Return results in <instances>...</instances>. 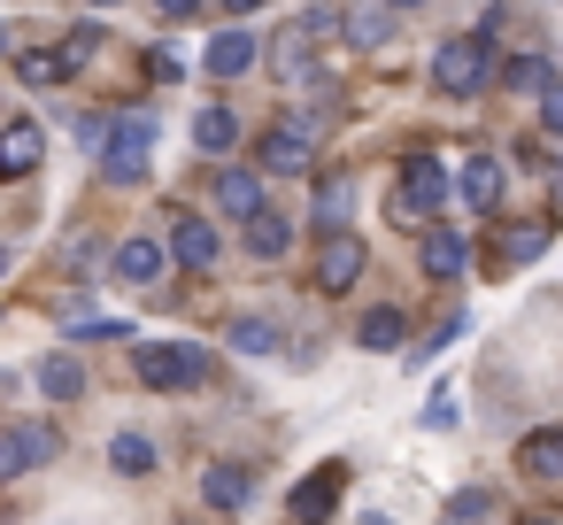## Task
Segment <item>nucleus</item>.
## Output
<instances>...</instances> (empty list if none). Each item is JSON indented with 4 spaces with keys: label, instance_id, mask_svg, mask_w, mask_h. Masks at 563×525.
Masks as SVG:
<instances>
[{
    "label": "nucleus",
    "instance_id": "c9c22d12",
    "mask_svg": "<svg viewBox=\"0 0 563 525\" xmlns=\"http://www.w3.org/2000/svg\"><path fill=\"white\" fill-rule=\"evenodd\" d=\"M93 255H101V240H86V232H78V240H70V271L86 278V271H93Z\"/></svg>",
    "mask_w": 563,
    "mask_h": 525
},
{
    "label": "nucleus",
    "instance_id": "473e14b6",
    "mask_svg": "<svg viewBox=\"0 0 563 525\" xmlns=\"http://www.w3.org/2000/svg\"><path fill=\"white\" fill-rule=\"evenodd\" d=\"M55 55H63V70H78V63H93V55H101V32H70Z\"/></svg>",
    "mask_w": 563,
    "mask_h": 525
},
{
    "label": "nucleus",
    "instance_id": "9d476101",
    "mask_svg": "<svg viewBox=\"0 0 563 525\" xmlns=\"http://www.w3.org/2000/svg\"><path fill=\"white\" fill-rule=\"evenodd\" d=\"M163 271H170V248L163 240H147V232H132V240H117V278L124 286H163Z\"/></svg>",
    "mask_w": 563,
    "mask_h": 525
},
{
    "label": "nucleus",
    "instance_id": "423d86ee",
    "mask_svg": "<svg viewBox=\"0 0 563 525\" xmlns=\"http://www.w3.org/2000/svg\"><path fill=\"white\" fill-rule=\"evenodd\" d=\"M55 448H63V433H55V425H40V417L9 425V433H0V479H16V471H40V463H55Z\"/></svg>",
    "mask_w": 563,
    "mask_h": 525
},
{
    "label": "nucleus",
    "instance_id": "aec40b11",
    "mask_svg": "<svg viewBox=\"0 0 563 525\" xmlns=\"http://www.w3.org/2000/svg\"><path fill=\"white\" fill-rule=\"evenodd\" d=\"M355 348H371V356H386V348H409V309H371L363 325H355Z\"/></svg>",
    "mask_w": 563,
    "mask_h": 525
},
{
    "label": "nucleus",
    "instance_id": "7ed1b4c3",
    "mask_svg": "<svg viewBox=\"0 0 563 525\" xmlns=\"http://www.w3.org/2000/svg\"><path fill=\"white\" fill-rule=\"evenodd\" d=\"M494 70H501V55H494V40H478V32L432 47V86H440L448 101H478V94L494 86Z\"/></svg>",
    "mask_w": 563,
    "mask_h": 525
},
{
    "label": "nucleus",
    "instance_id": "f704fd0d",
    "mask_svg": "<svg viewBox=\"0 0 563 525\" xmlns=\"http://www.w3.org/2000/svg\"><path fill=\"white\" fill-rule=\"evenodd\" d=\"M147 78H163V86H170V78H186V63H178L170 47H155V55H147Z\"/></svg>",
    "mask_w": 563,
    "mask_h": 525
},
{
    "label": "nucleus",
    "instance_id": "f3484780",
    "mask_svg": "<svg viewBox=\"0 0 563 525\" xmlns=\"http://www.w3.org/2000/svg\"><path fill=\"white\" fill-rule=\"evenodd\" d=\"M201 70H209V78H247V70H255V32H217V40L201 47Z\"/></svg>",
    "mask_w": 563,
    "mask_h": 525
},
{
    "label": "nucleus",
    "instance_id": "4be33fe9",
    "mask_svg": "<svg viewBox=\"0 0 563 525\" xmlns=\"http://www.w3.org/2000/svg\"><path fill=\"white\" fill-rule=\"evenodd\" d=\"M217 209L224 217H255L263 209V171H217Z\"/></svg>",
    "mask_w": 563,
    "mask_h": 525
},
{
    "label": "nucleus",
    "instance_id": "f8f14e48",
    "mask_svg": "<svg viewBox=\"0 0 563 525\" xmlns=\"http://www.w3.org/2000/svg\"><path fill=\"white\" fill-rule=\"evenodd\" d=\"M517 471H525L532 486H563V425L525 433V440H517Z\"/></svg>",
    "mask_w": 563,
    "mask_h": 525
},
{
    "label": "nucleus",
    "instance_id": "b1692460",
    "mask_svg": "<svg viewBox=\"0 0 563 525\" xmlns=\"http://www.w3.org/2000/svg\"><path fill=\"white\" fill-rule=\"evenodd\" d=\"M109 463H117L124 479H147V471H155V440H147V433H109Z\"/></svg>",
    "mask_w": 563,
    "mask_h": 525
},
{
    "label": "nucleus",
    "instance_id": "ddd939ff",
    "mask_svg": "<svg viewBox=\"0 0 563 525\" xmlns=\"http://www.w3.org/2000/svg\"><path fill=\"white\" fill-rule=\"evenodd\" d=\"M217 248H224V240H217V225H209V217H194V209H186V217H170V263L209 271V263H217Z\"/></svg>",
    "mask_w": 563,
    "mask_h": 525
},
{
    "label": "nucleus",
    "instance_id": "f03ea898",
    "mask_svg": "<svg viewBox=\"0 0 563 525\" xmlns=\"http://www.w3.org/2000/svg\"><path fill=\"white\" fill-rule=\"evenodd\" d=\"M132 379L155 394H186V386L217 379V356L201 340H132Z\"/></svg>",
    "mask_w": 563,
    "mask_h": 525
},
{
    "label": "nucleus",
    "instance_id": "6e6552de",
    "mask_svg": "<svg viewBox=\"0 0 563 525\" xmlns=\"http://www.w3.org/2000/svg\"><path fill=\"white\" fill-rule=\"evenodd\" d=\"M363 263H371V255H363V240H355L347 225L324 232V248H317V294H347V286L363 278Z\"/></svg>",
    "mask_w": 563,
    "mask_h": 525
},
{
    "label": "nucleus",
    "instance_id": "79ce46f5",
    "mask_svg": "<svg viewBox=\"0 0 563 525\" xmlns=\"http://www.w3.org/2000/svg\"><path fill=\"white\" fill-rule=\"evenodd\" d=\"M0 271H9V255H0Z\"/></svg>",
    "mask_w": 563,
    "mask_h": 525
},
{
    "label": "nucleus",
    "instance_id": "5701e85b",
    "mask_svg": "<svg viewBox=\"0 0 563 525\" xmlns=\"http://www.w3.org/2000/svg\"><path fill=\"white\" fill-rule=\"evenodd\" d=\"M417 263H424V278H463V263H471V248H463V232H424V248H417Z\"/></svg>",
    "mask_w": 563,
    "mask_h": 525
},
{
    "label": "nucleus",
    "instance_id": "9b49d317",
    "mask_svg": "<svg viewBox=\"0 0 563 525\" xmlns=\"http://www.w3.org/2000/svg\"><path fill=\"white\" fill-rule=\"evenodd\" d=\"M40 163H47V132H40L32 117L0 124V178H32Z\"/></svg>",
    "mask_w": 563,
    "mask_h": 525
},
{
    "label": "nucleus",
    "instance_id": "ea45409f",
    "mask_svg": "<svg viewBox=\"0 0 563 525\" xmlns=\"http://www.w3.org/2000/svg\"><path fill=\"white\" fill-rule=\"evenodd\" d=\"M86 9H117V0H86Z\"/></svg>",
    "mask_w": 563,
    "mask_h": 525
},
{
    "label": "nucleus",
    "instance_id": "72a5a7b5",
    "mask_svg": "<svg viewBox=\"0 0 563 525\" xmlns=\"http://www.w3.org/2000/svg\"><path fill=\"white\" fill-rule=\"evenodd\" d=\"M101 140H109V117H93V109H86V117H78V147H86V155H101Z\"/></svg>",
    "mask_w": 563,
    "mask_h": 525
},
{
    "label": "nucleus",
    "instance_id": "bb28decb",
    "mask_svg": "<svg viewBox=\"0 0 563 525\" xmlns=\"http://www.w3.org/2000/svg\"><path fill=\"white\" fill-rule=\"evenodd\" d=\"M540 248H548V217H525V225L501 232V255H509V263H532Z\"/></svg>",
    "mask_w": 563,
    "mask_h": 525
},
{
    "label": "nucleus",
    "instance_id": "f257e3e1",
    "mask_svg": "<svg viewBox=\"0 0 563 525\" xmlns=\"http://www.w3.org/2000/svg\"><path fill=\"white\" fill-rule=\"evenodd\" d=\"M340 40V9H309V17H294V24H278L271 40H255V63L278 78V86H301V78H317L324 63V47Z\"/></svg>",
    "mask_w": 563,
    "mask_h": 525
},
{
    "label": "nucleus",
    "instance_id": "e433bc0d",
    "mask_svg": "<svg viewBox=\"0 0 563 525\" xmlns=\"http://www.w3.org/2000/svg\"><path fill=\"white\" fill-rule=\"evenodd\" d=\"M209 0H155V17H170V24H186V17H201Z\"/></svg>",
    "mask_w": 563,
    "mask_h": 525
},
{
    "label": "nucleus",
    "instance_id": "7c9ffc66",
    "mask_svg": "<svg viewBox=\"0 0 563 525\" xmlns=\"http://www.w3.org/2000/svg\"><path fill=\"white\" fill-rule=\"evenodd\" d=\"M486 510H494V494H486V486H463V494H448V517H455V525H478Z\"/></svg>",
    "mask_w": 563,
    "mask_h": 525
},
{
    "label": "nucleus",
    "instance_id": "4c0bfd02",
    "mask_svg": "<svg viewBox=\"0 0 563 525\" xmlns=\"http://www.w3.org/2000/svg\"><path fill=\"white\" fill-rule=\"evenodd\" d=\"M209 9H224V17H255L263 0H209Z\"/></svg>",
    "mask_w": 563,
    "mask_h": 525
},
{
    "label": "nucleus",
    "instance_id": "2eb2a0df",
    "mask_svg": "<svg viewBox=\"0 0 563 525\" xmlns=\"http://www.w3.org/2000/svg\"><path fill=\"white\" fill-rule=\"evenodd\" d=\"M340 40L355 55H378L394 40V9H378V0H363V9H340Z\"/></svg>",
    "mask_w": 563,
    "mask_h": 525
},
{
    "label": "nucleus",
    "instance_id": "39448f33",
    "mask_svg": "<svg viewBox=\"0 0 563 525\" xmlns=\"http://www.w3.org/2000/svg\"><path fill=\"white\" fill-rule=\"evenodd\" d=\"M147 163H155V117H147V109H140V117H117L109 140H101V171H109L117 186H132Z\"/></svg>",
    "mask_w": 563,
    "mask_h": 525
},
{
    "label": "nucleus",
    "instance_id": "c756f323",
    "mask_svg": "<svg viewBox=\"0 0 563 525\" xmlns=\"http://www.w3.org/2000/svg\"><path fill=\"white\" fill-rule=\"evenodd\" d=\"M63 325H70V340H124V317H101V309H78Z\"/></svg>",
    "mask_w": 563,
    "mask_h": 525
},
{
    "label": "nucleus",
    "instance_id": "a878e982",
    "mask_svg": "<svg viewBox=\"0 0 563 525\" xmlns=\"http://www.w3.org/2000/svg\"><path fill=\"white\" fill-rule=\"evenodd\" d=\"M494 78H501V86H509V94H525V101H540V94H548V78H555V70H548V63H540V55H517V63H501V70H494Z\"/></svg>",
    "mask_w": 563,
    "mask_h": 525
},
{
    "label": "nucleus",
    "instance_id": "4468645a",
    "mask_svg": "<svg viewBox=\"0 0 563 525\" xmlns=\"http://www.w3.org/2000/svg\"><path fill=\"white\" fill-rule=\"evenodd\" d=\"M32 386H40L47 402H78V394H86V363H78L70 348H47V356L32 363Z\"/></svg>",
    "mask_w": 563,
    "mask_h": 525
},
{
    "label": "nucleus",
    "instance_id": "1a4fd4ad",
    "mask_svg": "<svg viewBox=\"0 0 563 525\" xmlns=\"http://www.w3.org/2000/svg\"><path fill=\"white\" fill-rule=\"evenodd\" d=\"M340 494H347V463H324V471H309V479L294 486V525H324V517L340 510Z\"/></svg>",
    "mask_w": 563,
    "mask_h": 525
},
{
    "label": "nucleus",
    "instance_id": "20e7f679",
    "mask_svg": "<svg viewBox=\"0 0 563 525\" xmlns=\"http://www.w3.org/2000/svg\"><path fill=\"white\" fill-rule=\"evenodd\" d=\"M448 194H455V186H448V163H440V155H409V163H401V186H394V217H401V225H424V217L448 209Z\"/></svg>",
    "mask_w": 563,
    "mask_h": 525
},
{
    "label": "nucleus",
    "instance_id": "a211bd4d",
    "mask_svg": "<svg viewBox=\"0 0 563 525\" xmlns=\"http://www.w3.org/2000/svg\"><path fill=\"white\" fill-rule=\"evenodd\" d=\"M240 225H247V255H255V263H278V255L294 248V225H286L271 201H263L255 217H240Z\"/></svg>",
    "mask_w": 563,
    "mask_h": 525
},
{
    "label": "nucleus",
    "instance_id": "dca6fc26",
    "mask_svg": "<svg viewBox=\"0 0 563 525\" xmlns=\"http://www.w3.org/2000/svg\"><path fill=\"white\" fill-rule=\"evenodd\" d=\"M455 194L471 201V209H501V155H463V171H455Z\"/></svg>",
    "mask_w": 563,
    "mask_h": 525
},
{
    "label": "nucleus",
    "instance_id": "393cba45",
    "mask_svg": "<svg viewBox=\"0 0 563 525\" xmlns=\"http://www.w3.org/2000/svg\"><path fill=\"white\" fill-rule=\"evenodd\" d=\"M16 78H24L32 94H55L70 70H63V55H55V47H32V55H16Z\"/></svg>",
    "mask_w": 563,
    "mask_h": 525
},
{
    "label": "nucleus",
    "instance_id": "0eeeda50",
    "mask_svg": "<svg viewBox=\"0 0 563 525\" xmlns=\"http://www.w3.org/2000/svg\"><path fill=\"white\" fill-rule=\"evenodd\" d=\"M255 155H263V178H301L317 163V132L309 124H271Z\"/></svg>",
    "mask_w": 563,
    "mask_h": 525
},
{
    "label": "nucleus",
    "instance_id": "412c9836",
    "mask_svg": "<svg viewBox=\"0 0 563 525\" xmlns=\"http://www.w3.org/2000/svg\"><path fill=\"white\" fill-rule=\"evenodd\" d=\"M194 147H201L209 163H224V155L240 147V117H232V109H201V117H194Z\"/></svg>",
    "mask_w": 563,
    "mask_h": 525
},
{
    "label": "nucleus",
    "instance_id": "2f4dec72",
    "mask_svg": "<svg viewBox=\"0 0 563 525\" xmlns=\"http://www.w3.org/2000/svg\"><path fill=\"white\" fill-rule=\"evenodd\" d=\"M540 132L563 147V78H548V94H540Z\"/></svg>",
    "mask_w": 563,
    "mask_h": 525
},
{
    "label": "nucleus",
    "instance_id": "c85d7f7f",
    "mask_svg": "<svg viewBox=\"0 0 563 525\" xmlns=\"http://www.w3.org/2000/svg\"><path fill=\"white\" fill-rule=\"evenodd\" d=\"M347 194H355L347 178H332V186L317 194V232H340V225H347Z\"/></svg>",
    "mask_w": 563,
    "mask_h": 525
},
{
    "label": "nucleus",
    "instance_id": "58836bf2",
    "mask_svg": "<svg viewBox=\"0 0 563 525\" xmlns=\"http://www.w3.org/2000/svg\"><path fill=\"white\" fill-rule=\"evenodd\" d=\"M378 9H424V0H378Z\"/></svg>",
    "mask_w": 563,
    "mask_h": 525
},
{
    "label": "nucleus",
    "instance_id": "cd10ccee",
    "mask_svg": "<svg viewBox=\"0 0 563 525\" xmlns=\"http://www.w3.org/2000/svg\"><path fill=\"white\" fill-rule=\"evenodd\" d=\"M224 340H232L240 356H271V348H278V325H271V317H232Z\"/></svg>",
    "mask_w": 563,
    "mask_h": 525
},
{
    "label": "nucleus",
    "instance_id": "6ab92c4d",
    "mask_svg": "<svg viewBox=\"0 0 563 525\" xmlns=\"http://www.w3.org/2000/svg\"><path fill=\"white\" fill-rule=\"evenodd\" d=\"M247 494H255L247 463H209V471H201V502H209V510H247Z\"/></svg>",
    "mask_w": 563,
    "mask_h": 525
},
{
    "label": "nucleus",
    "instance_id": "a19ab883",
    "mask_svg": "<svg viewBox=\"0 0 563 525\" xmlns=\"http://www.w3.org/2000/svg\"><path fill=\"white\" fill-rule=\"evenodd\" d=\"M517 525H548V517H517Z\"/></svg>",
    "mask_w": 563,
    "mask_h": 525
}]
</instances>
